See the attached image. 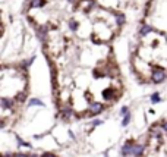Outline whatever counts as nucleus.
Listing matches in <instances>:
<instances>
[{"mask_svg": "<svg viewBox=\"0 0 167 157\" xmlns=\"http://www.w3.org/2000/svg\"><path fill=\"white\" fill-rule=\"evenodd\" d=\"M34 106H40V107H43L44 103H43L41 100H38V98H31V100H30V107H34Z\"/></svg>", "mask_w": 167, "mask_h": 157, "instance_id": "nucleus-13", "label": "nucleus"}, {"mask_svg": "<svg viewBox=\"0 0 167 157\" xmlns=\"http://www.w3.org/2000/svg\"><path fill=\"white\" fill-rule=\"evenodd\" d=\"M163 128L161 126H155V128H151V135L154 137V138H160L161 135H163Z\"/></svg>", "mask_w": 167, "mask_h": 157, "instance_id": "nucleus-6", "label": "nucleus"}, {"mask_svg": "<svg viewBox=\"0 0 167 157\" xmlns=\"http://www.w3.org/2000/svg\"><path fill=\"white\" fill-rule=\"evenodd\" d=\"M78 25H79V24H78V22H76L75 19H72V21H70V22H69V30L75 32V31H78Z\"/></svg>", "mask_w": 167, "mask_h": 157, "instance_id": "nucleus-14", "label": "nucleus"}, {"mask_svg": "<svg viewBox=\"0 0 167 157\" xmlns=\"http://www.w3.org/2000/svg\"><path fill=\"white\" fill-rule=\"evenodd\" d=\"M153 31V27L151 25H141V31H139V34H141V37H145L147 34H150Z\"/></svg>", "mask_w": 167, "mask_h": 157, "instance_id": "nucleus-7", "label": "nucleus"}, {"mask_svg": "<svg viewBox=\"0 0 167 157\" xmlns=\"http://www.w3.org/2000/svg\"><path fill=\"white\" fill-rule=\"evenodd\" d=\"M16 140H18V144H19V145H25V147H31V144H30V143H27V141H23V140H22V138H19L18 135H16Z\"/></svg>", "mask_w": 167, "mask_h": 157, "instance_id": "nucleus-17", "label": "nucleus"}, {"mask_svg": "<svg viewBox=\"0 0 167 157\" xmlns=\"http://www.w3.org/2000/svg\"><path fill=\"white\" fill-rule=\"evenodd\" d=\"M142 153H144V145H142V144H135V145H133L132 156H133V157H139Z\"/></svg>", "mask_w": 167, "mask_h": 157, "instance_id": "nucleus-5", "label": "nucleus"}, {"mask_svg": "<svg viewBox=\"0 0 167 157\" xmlns=\"http://www.w3.org/2000/svg\"><path fill=\"white\" fill-rule=\"evenodd\" d=\"M164 78H166V72H164L163 69L153 71V74H151V81H153L154 84H160V82H163Z\"/></svg>", "mask_w": 167, "mask_h": 157, "instance_id": "nucleus-1", "label": "nucleus"}, {"mask_svg": "<svg viewBox=\"0 0 167 157\" xmlns=\"http://www.w3.org/2000/svg\"><path fill=\"white\" fill-rule=\"evenodd\" d=\"M15 157H30V154H23V153H16Z\"/></svg>", "mask_w": 167, "mask_h": 157, "instance_id": "nucleus-21", "label": "nucleus"}, {"mask_svg": "<svg viewBox=\"0 0 167 157\" xmlns=\"http://www.w3.org/2000/svg\"><path fill=\"white\" fill-rule=\"evenodd\" d=\"M113 94H114V90H113V88H107V90H104V91H103L104 100H110V98L113 97Z\"/></svg>", "mask_w": 167, "mask_h": 157, "instance_id": "nucleus-10", "label": "nucleus"}, {"mask_svg": "<svg viewBox=\"0 0 167 157\" xmlns=\"http://www.w3.org/2000/svg\"><path fill=\"white\" fill-rule=\"evenodd\" d=\"M129 122H131V113H128L126 116H123L122 125H123V126H128V125H129Z\"/></svg>", "mask_w": 167, "mask_h": 157, "instance_id": "nucleus-16", "label": "nucleus"}, {"mask_svg": "<svg viewBox=\"0 0 167 157\" xmlns=\"http://www.w3.org/2000/svg\"><path fill=\"white\" fill-rule=\"evenodd\" d=\"M104 110V106L101 104V103H98V101H94L91 106H89V112L92 115H98V113H101V112Z\"/></svg>", "mask_w": 167, "mask_h": 157, "instance_id": "nucleus-3", "label": "nucleus"}, {"mask_svg": "<svg viewBox=\"0 0 167 157\" xmlns=\"http://www.w3.org/2000/svg\"><path fill=\"white\" fill-rule=\"evenodd\" d=\"M133 145H135V143H133V141H128V143H125V145L122 147V156H123V157L132 156Z\"/></svg>", "mask_w": 167, "mask_h": 157, "instance_id": "nucleus-2", "label": "nucleus"}, {"mask_svg": "<svg viewBox=\"0 0 167 157\" xmlns=\"http://www.w3.org/2000/svg\"><path fill=\"white\" fill-rule=\"evenodd\" d=\"M70 115H72V109L70 107H62V116L65 118V119H67V118H70Z\"/></svg>", "mask_w": 167, "mask_h": 157, "instance_id": "nucleus-12", "label": "nucleus"}, {"mask_svg": "<svg viewBox=\"0 0 167 157\" xmlns=\"http://www.w3.org/2000/svg\"><path fill=\"white\" fill-rule=\"evenodd\" d=\"M41 157H57V156L53 153H44V154H41Z\"/></svg>", "mask_w": 167, "mask_h": 157, "instance_id": "nucleus-20", "label": "nucleus"}, {"mask_svg": "<svg viewBox=\"0 0 167 157\" xmlns=\"http://www.w3.org/2000/svg\"><path fill=\"white\" fill-rule=\"evenodd\" d=\"M30 157H41L40 154H30Z\"/></svg>", "mask_w": 167, "mask_h": 157, "instance_id": "nucleus-25", "label": "nucleus"}, {"mask_svg": "<svg viewBox=\"0 0 167 157\" xmlns=\"http://www.w3.org/2000/svg\"><path fill=\"white\" fill-rule=\"evenodd\" d=\"M45 31H47V28H37V35H38V40L41 43L45 41Z\"/></svg>", "mask_w": 167, "mask_h": 157, "instance_id": "nucleus-9", "label": "nucleus"}, {"mask_svg": "<svg viewBox=\"0 0 167 157\" xmlns=\"http://www.w3.org/2000/svg\"><path fill=\"white\" fill-rule=\"evenodd\" d=\"M2 157H15V154H12V153H5Z\"/></svg>", "mask_w": 167, "mask_h": 157, "instance_id": "nucleus-23", "label": "nucleus"}, {"mask_svg": "<svg viewBox=\"0 0 167 157\" xmlns=\"http://www.w3.org/2000/svg\"><path fill=\"white\" fill-rule=\"evenodd\" d=\"M69 2H70V0H69Z\"/></svg>", "mask_w": 167, "mask_h": 157, "instance_id": "nucleus-26", "label": "nucleus"}, {"mask_svg": "<svg viewBox=\"0 0 167 157\" xmlns=\"http://www.w3.org/2000/svg\"><path fill=\"white\" fill-rule=\"evenodd\" d=\"M150 98H151V103H154V104L161 101V98H160V94H158V93H154V94H153Z\"/></svg>", "mask_w": 167, "mask_h": 157, "instance_id": "nucleus-15", "label": "nucleus"}, {"mask_svg": "<svg viewBox=\"0 0 167 157\" xmlns=\"http://www.w3.org/2000/svg\"><path fill=\"white\" fill-rule=\"evenodd\" d=\"M120 115H123V116L128 115V106H123V107L120 109Z\"/></svg>", "mask_w": 167, "mask_h": 157, "instance_id": "nucleus-19", "label": "nucleus"}, {"mask_svg": "<svg viewBox=\"0 0 167 157\" xmlns=\"http://www.w3.org/2000/svg\"><path fill=\"white\" fill-rule=\"evenodd\" d=\"M25 98H27L25 93H21V94H18V97H16V100H18V101H23Z\"/></svg>", "mask_w": 167, "mask_h": 157, "instance_id": "nucleus-18", "label": "nucleus"}, {"mask_svg": "<svg viewBox=\"0 0 167 157\" xmlns=\"http://www.w3.org/2000/svg\"><path fill=\"white\" fill-rule=\"evenodd\" d=\"M114 18H116V24L119 27H122L125 24V21H126V18H125L123 13H114Z\"/></svg>", "mask_w": 167, "mask_h": 157, "instance_id": "nucleus-8", "label": "nucleus"}, {"mask_svg": "<svg viewBox=\"0 0 167 157\" xmlns=\"http://www.w3.org/2000/svg\"><path fill=\"white\" fill-rule=\"evenodd\" d=\"M101 123H103L101 121H95V122H94L92 125H94V126H98V125H101Z\"/></svg>", "mask_w": 167, "mask_h": 157, "instance_id": "nucleus-24", "label": "nucleus"}, {"mask_svg": "<svg viewBox=\"0 0 167 157\" xmlns=\"http://www.w3.org/2000/svg\"><path fill=\"white\" fill-rule=\"evenodd\" d=\"M161 128H163V131H164V132H167V121H164V122L161 123Z\"/></svg>", "mask_w": 167, "mask_h": 157, "instance_id": "nucleus-22", "label": "nucleus"}, {"mask_svg": "<svg viewBox=\"0 0 167 157\" xmlns=\"http://www.w3.org/2000/svg\"><path fill=\"white\" fill-rule=\"evenodd\" d=\"M45 3H47V0H32L31 8H43V6H45Z\"/></svg>", "mask_w": 167, "mask_h": 157, "instance_id": "nucleus-11", "label": "nucleus"}, {"mask_svg": "<svg viewBox=\"0 0 167 157\" xmlns=\"http://www.w3.org/2000/svg\"><path fill=\"white\" fill-rule=\"evenodd\" d=\"M13 100L12 98H9V97H2L0 98V106H2V109H5V110H8V109H12L13 107Z\"/></svg>", "mask_w": 167, "mask_h": 157, "instance_id": "nucleus-4", "label": "nucleus"}]
</instances>
